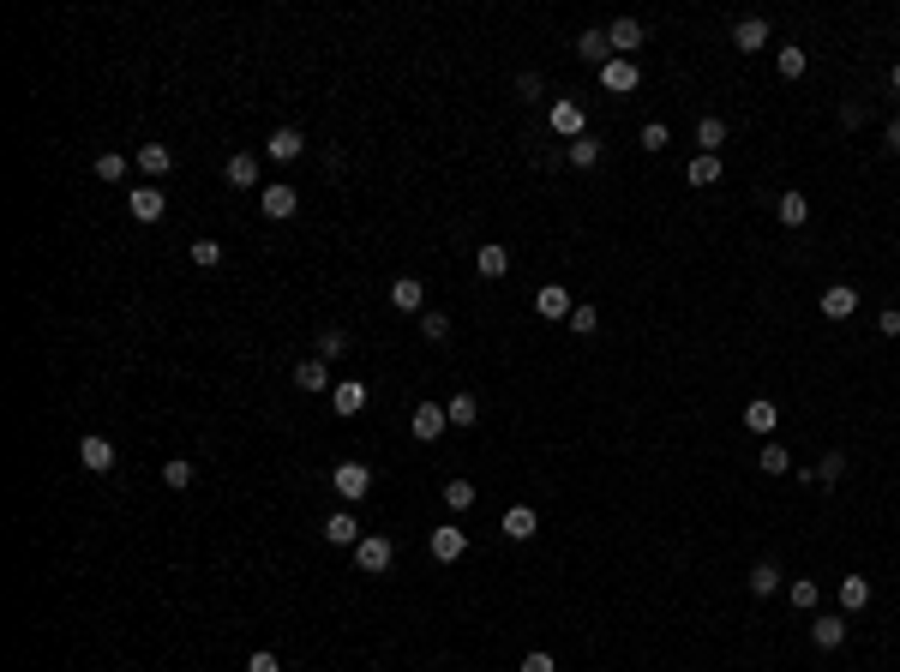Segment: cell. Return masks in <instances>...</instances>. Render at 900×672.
<instances>
[{"mask_svg":"<svg viewBox=\"0 0 900 672\" xmlns=\"http://www.w3.org/2000/svg\"><path fill=\"white\" fill-rule=\"evenodd\" d=\"M786 600H793V607H799V613H817V600H822V589H817V582H810V576H793V582H786Z\"/></svg>","mask_w":900,"mask_h":672,"instance_id":"30","label":"cell"},{"mask_svg":"<svg viewBox=\"0 0 900 672\" xmlns=\"http://www.w3.org/2000/svg\"><path fill=\"white\" fill-rule=\"evenodd\" d=\"M877 331H882V336H900V306H888V313L877 318Z\"/></svg>","mask_w":900,"mask_h":672,"instance_id":"48","label":"cell"},{"mask_svg":"<svg viewBox=\"0 0 900 672\" xmlns=\"http://www.w3.org/2000/svg\"><path fill=\"white\" fill-rule=\"evenodd\" d=\"M330 487H337L348 504H360V498L373 493V469H366V462H337V469H330Z\"/></svg>","mask_w":900,"mask_h":672,"instance_id":"1","label":"cell"},{"mask_svg":"<svg viewBox=\"0 0 900 672\" xmlns=\"http://www.w3.org/2000/svg\"><path fill=\"white\" fill-rule=\"evenodd\" d=\"M888 151L900 157V120H888Z\"/></svg>","mask_w":900,"mask_h":672,"instance_id":"49","label":"cell"},{"mask_svg":"<svg viewBox=\"0 0 900 672\" xmlns=\"http://www.w3.org/2000/svg\"><path fill=\"white\" fill-rule=\"evenodd\" d=\"M126 211H133V222H162L168 198H162V186H133V193H126Z\"/></svg>","mask_w":900,"mask_h":672,"instance_id":"6","label":"cell"},{"mask_svg":"<svg viewBox=\"0 0 900 672\" xmlns=\"http://www.w3.org/2000/svg\"><path fill=\"white\" fill-rule=\"evenodd\" d=\"M517 97H540V73H517Z\"/></svg>","mask_w":900,"mask_h":672,"instance_id":"47","label":"cell"},{"mask_svg":"<svg viewBox=\"0 0 900 672\" xmlns=\"http://www.w3.org/2000/svg\"><path fill=\"white\" fill-rule=\"evenodd\" d=\"M499 529L510 534V540H535V534H540V516L528 511V504H510V511H504V522H499Z\"/></svg>","mask_w":900,"mask_h":672,"instance_id":"20","label":"cell"},{"mask_svg":"<svg viewBox=\"0 0 900 672\" xmlns=\"http://www.w3.org/2000/svg\"><path fill=\"white\" fill-rule=\"evenodd\" d=\"M193 264L217 271V264H222V240H193Z\"/></svg>","mask_w":900,"mask_h":672,"instance_id":"40","label":"cell"},{"mask_svg":"<svg viewBox=\"0 0 900 672\" xmlns=\"http://www.w3.org/2000/svg\"><path fill=\"white\" fill-rule=\"evenodd\" d=\"M324 540H330V547H360L366 534H360L355 511H330V516H324Z\"/></svg>","mask_w":900,"mask_h":672,"instance_id":"12","label":"cell"},{"mask_svg":"<svg viewBox=\"0 0 900 672\" xmlns=\"http://www.w3.org/2000/svg\"><path fill=\"white\" fill-rule=\"evenodd\" d=\"M330 409H337L342 420H348V415H360V409H366V384H360V378H342L337 391H330Z\"/></svg>","mask_w":900,"mask_h":672,"instance_id":"17","label":"cell"},{"mask_svg":"<svg viewBox=\"0 0 900 672\" xmlns=\"http://www.w3.org/2000/svg\"><path fill=\"white\" fill-rule=\"evenodd\" d=\"M684 180H690V186H702V193H708V186H715V180H720V157H702V151H697V157H690V168H684Z\"/></svg>","mask_w":900,"mask_h":672,"instance_id":"29","label":"cell"},{"mask_svg":"<svg viewBox=\"0 0 900 672\" xmlns=\"http://www.w3.org/2000/svg\"><path fill=\"white\" fill-rule=\"evenodd\" d=\"M853 313H859V289H853V282H828V289H822V318L840 324V318H853Z\"/></svg>","mask_w":900,"mask_h":672,"instance_id":"7","label":"cell"},{"mask_svg":"<svg viewBox=\"0 0 900 672\" xmlns=\"http://www.w3.org/2000/svg\"><path fill=\"white\" fill-rule=\"evenodd\" d=\"M475 271H480V277H486V282H499L504 271H510V253H504L499 240H486V246H480V253H475Z\"/></svg>","mask_w":900,"mask_h":672,"instance_id":"21","label":"cell"},{"mask_svg":"<svg viewBox=\"0 0 900 672\" xmlns=\"http://www.w3.org/2000/svg\"><path fill=\"white\" fill-rule=\"evenodd\" d=\"M775 211H780V222H786V228H804V222H810V198H804V193H780Z\"/></svg>","mask_w":900,"mask_h":672,"instance_id":"27","label":"cell"},{"mask_svg":"<svg viewBox=\"0 0 900 672\" xmlns=\"http://www.w3.org/2000/svg\"><path fill=\"white\" fill-rule=\"evenodd\" d=\"M133 162H139L150 180H162L168 168H175V151H168V144H139V151H133Z\"/></svg>","mask_w":900,"mask_h":672,"instance_id":"18","label":"cell"},{"mask_svg":"<svg viewBox=\"0 0 900 672\" xmlns=\"http://www.w3.org/2000/svg\"><path fill=\"white\" fill-rule=\"evenodd\" d=\"M840 475H846V456H840V451H828V456H822V469H817V487H835Z\"/></svg>","mask_w":900,"mask_h":672,"instance_id":"41","label":"cell"},{"mask_svg":"<svg viewBox=\"0 0 900 672\" xmlns=\"http://www.w3.org/2000/svg\"><path fill=\"white\" fill-rule=\"evenodd\" d=\"M222 175H228V186H259V157H246V151H240V157H228Z\"/></svg>","mask_w":900,"mask_h":672,"instance_id":"31","label":"cell"},{"mask_svg":"<svg viewBox=\"0 0 900 672\" xmlns=\"http://www.w3.org/2000/svg\"><path fill=\"white\" fill-rule=\"evenodd\" d=\"M744 426H750V433H775V426H780V409L757 396V402H744Z\"/></svg>","mask_w":900,"mask_h":672,"instance_id":"26","label":"cell"},{"mask_svg":"<svg viewBox=\"0 0 900 672\" xmlns=\"http://www.w3.org/2000/svg\"><path fill=\"white\" fill-rule=\"evenodd\" d=\"M390 558H397V547H390L384 534H366V540L355 547V564H360L366 576H384V571H390Z\"/></svg>","mask_w":900,"mask_h":672,"instance_id":"3","label":"cell"},{"mask_svg":"<svg viewBox=\"0 0 900 672\" xmlns=\"http://www.w3.org/2000/svg\"><path fill=\"white\" fill-rule=\"evenodd\" d=\"M744 582H750V594L762 600V594H775V589H780V571H775V564H757V571L744 576Z\"/></svg>","mask_w":900,"mask_h":672,"instance_id":"39","label":"cell"},{"mask_svg":"<svg viewBox=\"0 0 900 672\" xmlns=\"http://www.w3.org/2000/svg\"><path fill=\"white\" fill-rule=\"evenodd\" d=\"M97 180L120 186V180H126V157H120V151H102V157H97Z\"/></svg>","mask_w":900,"mask_h":672,"instance_id":"37","label":"cell"},{"mask_svg":"<svg viewBox=\"0 0 900 672\" xmlns=\"http://www.w3.org/2000/svg\"><path fill=\"white\" fill-rule=\"evenodd\" d=\"M546 120H553V133H559L564 144L588 133V115H582V102H570V97H559V102H553V108H546Z\"/></svg>","mask_w":900,"mask_h":672,"instance_id":"2","label":"cell"},{"mask_svg":"<svg viewBox=\"0 0 900 672\" xmlns=\"http://www.w3.org/2000/svg\"><path fill=\"white\" fill-rule=\"evenodd\" d=\"M535 313H540V318H553V324H559V318H570V313H577V306H570V289L546 282V289L535 295Z\"/></svg>","mask_w":900,"mask_h":672,"instance_id":"13","label":"cell"},{"mask_svg":"<svg viewBox=\"0 0 900 672\" xmlns=\"http://www.w3.org/2000/svg\"><path fill=\"white\" fill-rule=\"evenodd\" d=\"M264 157H270V162H295V157H306V133H300V126H277V133L264 139Z\"/></svg>","mask_w":900,"mask_h":672,"instance_id":"5","label":"cell"},{"mask_svg":"<svg viewBox=\"0 0 900 672\" xmlns=\"http://www.w3.org/2000/svg\"><path fill=\"white\" fill-rule=\"evenodd\" d=\"M420 336H426V342H444V336H450V318L444 313H420Z\"/></svg>","mask_w":900,"mask_h":672,"instance_id":"42","label":"cell"},{"mask_svg":"<svg viewBox=\"0 0 900 672\" xmlns=\"http://www.w3.org/2000/svg\"><path fill=\"white\" fill-rule=\"evenodd\" d=\"M444 426H450V415H444L439 402H420V409H415V438H420V444L444 438Z\"/></svg>","mask_w":900,"mask_h":672,"instance_id":"14","label":"cell"},{"mask_svg":"<svg viewBox=\"0 0 900 672\" xmlns=\"http://www.w3.org/2000/svg\"><path fill=\"white\" fill-rule=\"evenodd\" d=\"M570 331H577V336H595V331H600V313H595V306H577V313H570Z\"/></svg>","mask_w":900,"mask_h":672,"instance_id":"44","label":"cell"},{"mask_svg":"<svg viewBox=\"0 0 900 672\" xmlns=\"http://www.w3.org/2000/svg\"><path fill=\"white\" fill-rule=\"evenodd\" d=\"M606 42H613V55L630 60V48H642V24L637 19H613L606 24Z\"/></svg>","mask_w":900,"mask_h":672,"instance_id":"16","label":"cell"},{"mask_svg":"<svg viewBox=\"0 0 900 672\" xmlns=\"http://www.w3.org/2000/svg\"><path fill=\"white\" fill-rule=\"evenodd\" d=\"M337 355H348V336H342V331H324V336H319V360H337Z\"/></svg>","mask_w":900,"mask_h":672,"instance_id":"43","label":"cell"},{"mask_svg":"<svg viewBox=\"0 0 900 672\" xmlns=\"http://www.w3.org/2000/svg\"><path fill=\"white\" fill-rule=\"evenodd\" d=\"M295 391H306V396H319V391H337V378H330V360H300L295 366Z\"/></svg>","mask_w":900,"mask_h":672,"instance_id":"8","label":"cell"},{"mask_svg":"<svg viewBox=\"0 0 900 672\" xmlns=\"http://www.w3.org/2000/svg\"><path fill=\"white\" fill-rule=\"evenodd\" d=\"M810 642H817V649H840V642H846V618H840V613H817V618H810Z\"/></svg>","mask_w":900,"mask_h":672,"instance_id":"15","label":"cell"},{"mask_svg":"<svg viewBox=\"0 0 900 672\" xmlns=\"http://www.w3.org/2000/svg\"><path fill=\"white\" fill-rule=\"evenodd\" d=\"M295 204H300V193H295V186H282V180L259 193V211H264L270 222H288V217H295Z\"/></svg>","mask_w":900,"mask_h":672,"instance_id":"10","label":"cell"},{"mask_svg":"<svg viewBox=\"0 0 900 672\" xmlns=\"http://www.w3.org/2000/svg\"><path fill=\"white\" fill-rule=\"evenodd\" d=\"M697 144H702V157H720V144H726V120H720V115H702V120H697Z\"/></svg>","mask_w":900,"mask_h":672,"instance_id":"25","label":"cell"},{"mask_svg":"<svg viewBox=\"0 0 900 672\" xmlns=\"http://www.w3.org/2000/svg\"><path fill=\"white\" fill-rule=\"evenodd\" d=\"M757 469H762V475H786V469H793L786 444H762V451H757Z\"/></svg>","mask_w":900,"mask_h":672,"instance_id":"36","label":"cell"},{"mask_svg":"<svg viewBox=\"0 0 900 672\" xmlns=\"http://www.w3.org/2000/svg\"><path fill=\"white\" fill-rule=\"evenodd\" d=\"M637 84H642L637 60H606V66H600V90H606V97H630Z\"/></svg>","mask_w":900,"mask_h":672,"instance_id":"4","label":"cell"},{"mask_svg":"<svg viewBox=\"0 0 900 672\" xmlns=\"http://www.w3.org/2000/svg\"><path fill=\"white\" fill-rule=\"evenodd\" d=\"M246 672H282V660H277V654H270V649H259V654H253V660H246Z\"/></svg>","mask_w":900,"mask_h":672,"instance_id":"46","label":"cell"},{"mask_svg":"<svg viewBox=\"0 0 900 672\" xmlns=\"http://www.w3.org/2000/svg\"><path fill=\"white\" fill-rule=\"evenodd\" d=\"M420 300H426L420 277H397V282H390V306H397V313H420Z\"/></svg>","mask_w":900,"mask_h":672,"instance_id":"24","label":"cell"},{"mask_svg":"<svg viewBox=\"0 0 900 672\" xmlns=\"http://www.w3.org/2000/svg\"><path fill=\"white\" fill-rule=\"evenodd\" d=\"M79 462L90 469V475H108V469H115V444H108L102 433H84L79 438Z\"/></svg>","mask_w":900,"mask_h":672,"instance_id":"9","label":"cell"},{"mask_svg":"<svg viewBox=\"0 0 900 672\" xmlns=\"http://www.w3.org/2000/svg\"><path fill=\"white\" fill-rule=\"evenodd\" d=\"M462 553H468V529H457V522L433 529V558H439V564H457Z\"/></svg>","mask_w":900,"mask_h":672,"instance_id":"11","label":"cell"},{"mask_svg":"<svg viewBox=\"0 0 900 672\" xmlns=\"http://www.w3.org/2000/svg\"><path fill=\"white\" fill-rule=\"evenodd\" d=\"M564 157H570V168H595V162H600V139H595V133H582V139L564 144Z\"/></svg>","mask_w":900,"mask_h":672,"instance_id":"28","label":"cell"},{"mask_svg":"<svg viewBox=\"0 0 900 672\" xmlns=\"http://www.w3.org/2000/svg\"><path fill=\"white\" fill-rule=\"evenodd\" d=\"M888 84H895V90H900V66H895V73H888Z\"/></svg>","mask_w":900,"mask_h":672,"instance_id":"50","label":"cell"},{"mask_svg":"<svg viewBox=\"0 0 900 672\" xmlns=\"http://www.w3.org/2000/svg\"><path fill=\"white\" fill-rule=\"evenodd\" d=\"M840 607H846V613H864V607H870V576H840Z\"/></svg>","mask_w":900,"mask_h":672,"instance_id":"22","label":"cell"},{"mask_svg":"<svg viewBox=\"0 0 900 672\" xmlns=\"http://www.w3.org/2000/svg\"><path fill=\"white\" fill-rule=\"evenodd\" d=\"M775 73H780V79H804V48H799V42H786V48L775 55Z\"/></svg>","mask_w":900,"mask_h":672,"instance_id":"35","label":"cell"},{"mask_svg":"<svg viewBox=\"0 0 900 672\" xmlns=\"http://www.w3.org/2000/svg\"><path fill=\"white\" fill-rule=\"evenodd\" d=\"M444 504H450V511H475V480H444Z\"/></svg>","mask_w":900,"mask_h":672,"instance_id":"34","label":"cell"},{"mask_svg":"<svg viewBox=\"0 0 900 672\" xmlns=\"http://www.w3.org/2000/svg\"><path fill=\"white\" fill-rule=\"evenodd\" d=\"M444 415H450V426H475V420H480V402H475L468 391H457L450 402H444Z\"/></svg>","mask_w":900,"mask_h":672,"instance_id":"32","label":"cell"},{"mask_svg":"<svg viewBox=\"0 0 900 672\" xmlns=\"http://www.w3.org/2000/svg\"><path fill=\"white\" fill-rule=\"evenodd\" d=\"M637 144H642V151H655V157H660V151L673 144V133H666V120H648V126H642V133H637Z\"/></svg>","mask_w":900,"mask_h":672,"instance_id":"38","label":"cell"},{"mask_svg":"<svg viewBox=\"0 0 900 672\" xmlns=\"http://www.w3.org/2000/svg\"><path fill=\"white\" fill-rule=\"evenodd\" d=\"M577 55L588 60L595 73L606 66V60H619V55H613V42H606V30H582V37H577Z\"/></svg>","mask_w":900,"mask_h":672,"instance_id":"19","label":"cell"},{"mask_svg":"<svg viewBox=\"0 0 900 672\" xmlns=\"http://www.w3.org/2000/svg\"><path fill=\"white\" fill-rule=\"evenodd\" d=\"M517 672H559V660L535 649V654H522V667H517Z\"/></svg>","mask_w":900,"mask_h":672,"instance_id":"45","label":"cell"},{"mask_svg":"<svg viewBox=\"0 0 900 672\" xmlns=\"http://www.w3.org/2000/svg\"><path fill=\"white\" fill-rule=\"evenodd\" d=\"M162 487L186 493V487H193V462H186V456H168V462H162Z\"/></svg>","mask_w":900,"mask_h":672,"instance_id":"33","label":"cell"},{"mask_svg":"<svg viewBox=\"0 0 900 672\" xmlns=\"http://www.w3.org/2000/svg\"><path fill=\"white\" fill-rule=\"evenodd\" d=\"M762 42H768V19H739V24H733V48L757 55Z\"/></svg>","mask_w":900,"mask_h":672,"instance_id":"23","label":"cell"}]
</instances>
